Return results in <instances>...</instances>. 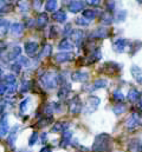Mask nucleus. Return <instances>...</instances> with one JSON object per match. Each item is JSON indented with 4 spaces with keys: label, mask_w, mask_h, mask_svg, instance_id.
Listing matches in <instances>:
<instances>
[{
    "label": "nucleus",
    "mask_w": 142,
    "mask_h": 152,
    "mask_svg": "<svg viewBox=\"0 0 142 152\" xmlns=\"http://www.w3.org/2000/svg\"><path fill=\"white\" fill-rule=\"evenodd\" d=\"M111 146V137L108 133H101L96 136L94 144H92V151L95 152H106L110 150Z\"/></svg>",
    "instance_id": "f257e3e1"
},
{
    "label": "nucleus",
    "mask_w": 142,
    "mask_h": 152,
    "mask_svg": "<svg viewBox=\"0 0 142 152\" xmlns=\"http://www.w3.org/2000/svg\"><path fill=\"white\" fill-rule=\"evenodd\" d=\"M58 73L53 72V71H49L45 72L43 76L40 77V81L43 84V86L47 90H53L58 86Z\"/></svg>",
    "instance_id": "f03ea898"
},
{
    "label": "nucleus",
    "mask_w": 142,
    "mask_h": 152,
    "mask_svg": "<svg viewBox=\"0 0 142 152\" xmlns=\"http://www.w3.org/2000/svg\"><path fill=\"white\" fill-rule=\"evenodd\" d=\"M101 99L96 96H90L87 100V105H85V113H92L96 111L97 106L100 105Z\"/></svg>",
    "instance_id": "7ed1b4c3"
},
{
    "label": "nucleus",
    "mask_w": 142,
    "mask_h": 152,
    "mask_svg": "<svg viewBox=\"0 0 142 152\" xmlns=\"http://www.w3.org/2000/svg\"><path fill=\"white\" fill-rule=\"evenodd\" d=\"M129 46H130V42H129L127 39H123V38H120V39H117V40H115V42L112 44V48H114V51L117 52V53L124 52Z\"/></svg>",
    "instance_id": "20e7f679"
},
{
    "label": "nucleus",
    "mask_w": 142,
    "mask_h": 152,
    "mask_svg": "<svg viewBox=\"0 0 142 152\" xmlns=\"http://www.w3.org/2000/svg\"><path fill=\"white\" fill-rule=\"evenodd\" d=\"M140 123H141L140 114L138 113V112H134V113L128 118V120L126 121V127L128 130H134V129H136L140 125Z\"/></svg>",
    "instance_id": "39448f33"
},
{
    "label": "nucleus",
    "mask_w": 142,
    "mask_h": 152,
    "mask_svg": "<svg viewBox=\"0 0 142 152\" xmlns=\"http://www.w3.org/2000/svg\"><path fill=\"white\" fill-rule=\"evenodd\" d=\"M82 102L79 97H73L72 99L69 100V110L72 114H78L82 111Z\"/></svg>",
    "instance_id": "423d86ee"
},
{
    "label": "nucleus",
    "mask_w": 142,
    "mask_h": 152,
    "mask_svg": "<svg viewBox=\"0 0 142 152\" xmlns=\"http://www.w3.org/2000/svg\"><path fill=\"white\" fill-rule=\"evenodd\" d=\"M75 59V54L72 52H59L55 56V60L57 63H67Z\"/></svg>",
    "instance_id": "0eeeda50"
},
{
    "label": "nucleus",
    "mask_w": 142,
    "mask_h": 152,
    "mask_svg": "<svg viewBox=\"0 0 142 152\" xmlns=\"http://www.w3.org/2000/svg\"><path fill=\"white\" fill-rule=\"evenodd\" d=\"M102 71L106 72V75H114V73H116V72L120 71V66H118L116 63L108 61V63H106V64L102 66Z\"/></svg>",
    "instance_id": "6e6552de"
},
{
    "label": "nucleus",
    "mask_w": 142,
    "mask_h": 152,
    "mask_svg": "<svg viewBox=\"0 0 142 152\" xmlns=\"http://www.w3.org/2000/svg\"><path fill=\"white\" fill-rule=\"evenodd\" d=\"M38 51H39V46L35 41H27L25 44V52L27 53V56L35 57L36 54L38 53Z\"/></svg>",
    "instance_id": "1a4fd4ad"
},
{
    "label": "nucleus",
    "mask_w": 142,
    "mask_h": 152,
    "mask_svg": "<svg viewBox=\"0 0 142 152\" xmlns=\"http://www.w3.org/2000/svg\"><path fill=\"white\" fill-rule=\"evenodd\" d=\"M10 131V125H8V118L6 114H4L0 119V137H5Z\"/></svg>",
    "instance_id": "9d476101"
},
{
    "label": "nucleus",
    "mask_w": 142,
    "mask_h": 152,
    "mask_svg": "<svg viewBox=\"0 0 142 152\" xmlns=\"http://www.w3.org/2000/svg\"><path fill=\"white\" fill-rule=\"evenodd\" d=\"M71 79L73 81H78V83H84L89 79V73L87 72H82V71H76L71 75Z\"/></svg>",
    "instance_id": "9b49d317"
},
{
    "label": "nucleus",
    "mask_w": 142,
    "mask_h": 152,
    "mask_svg": "<svg viewBox=\"0 0 142 152\" xmlns=\"http://www.w3.org/2000/svg\"><path fill=\"white\" fill-rule=\"evenodd\" d=\"M18 131H19V125H14V126L11 129V132H10V134H8V138H7V143H8V145H10L11 148L14 146V143H16V140H17V133H18Z\"/></svg>",
    "instance_id": "f8f14e48"
},
{
    "label": "nucleus",
    "mask_w": 142,
    "mask_h": 152,
    "mask_svg": "<svg viewBox=\"0 0 142 152\" xmlns=\"http://www.w3.org/2000/svg\"><path fill=\"white\" fill-rule=\"evenodd\" d=\"M108 36H109V31L106 27H98L95 31H92V33H91V37L95 39H104Z\"/></svg>",
    "instance_id": "ddd939ff"
},
{
    "label": "nucleus",
    "mask_w": 142,
    "mask_h": 152,
    "mask_svg": "<svg viewBox=\"0 0 142 152\" xmlns=\"http://www.w3.org/2000/svg\"><path fill=\"white\" fill-rule=\"evenodd\" d=\"M84 7V2L83 1H70L68 5V10L71 13H77L79 11H82Z\"/></svg>",
    "instance_id": "4468645a"
},
{
    "label": "nucleus",
    "mask_w": 142,
    "mask_h": 152,
    "mask_svg": "<svg viewBox=\"0 0 142 152\" xmlns=\"http://www.w3.org/2000/svg\"><path fill=\"white\" fill-rule=\"evenodd\" d=\"M130 152H142V140L141 139H132L129 142Z\"/></svg>",
    "instance_id": "2eb2a0df"
},
{
    "label": "nucleus",
    "mask_w": 142,
    "mask_h": 152,
    "mask_svg": "<svg viewBox=\"0 0 142 152\" xmlns=\"http://www.w3.org/2000/svg\"><path fill=\"white\" fill-rule=\"evenodd\" d=\"M10 31L14 36H20L23 33V31H24V25L21 23H13V24H11Z\"/></svg>",
    "instance_id": "dca6fc26"
},
{
    "label": "nucleus",
    "mask_w": 142,
    "mask_h": 152,
    "mask_svg": "<svg viewBox=\"0 0 142 152\" xmlns=\"http://www.w3.org/2000/svg\"><path fill=\"white\" fill-rule=\"evenodd\" d=\"M140 97H141V94H140V92H139L136 88H130L129 92H128V96H127V98H128V100H129L130 103H136V102H139V100H140Z\"/></svg>",
    "instance_id": "f3484780"
},
{
    "label": "nucleus",
    "mask_w": 142,
    "mask_h": 152,
    "mask_svg": "<svg viewBox=\"0 0 142 152\" xmlns=\"http://www.w3.org/2000/svg\"><path fill=\"white\" fill-rule=\"evenodd\" d=\"M68 129H69V124L68 123H65V121H58L52 129H51V132H65V131H68Z\"/></svg>",
    "instance_id": "a211bd4d"
},
{
    "label": "nucleus",
    "mask_w": 142,
    "mask_h": 152,
    "mask_svg": "<svg viewBox=\"0 0 142 152\" xmlns=\"http://www.w3.org/2000/svg\"><path fill=\"white\" fill-rule=\"evenodd\" d=\"M69 92H70V85L67 83V84H64V85L61 86V88L58 90V94L57 96H58L59 99H65L68 97Z\"/></svg>",
    "instance_id": "6ab92c4d"
},
{
    "label": "nucleus",
    "mask_w": 142,
    "mask_h": 152,
    "mask_svg": "<svg viewBox=\"0 0 142 152\" xmlns=\"http://www.w3.org/2000/svg\"><path fill=\"white\" fill-rule=\"evenodd\" d=\"M47 23H49V17L46 13H40L36 20V25L38 27H44V26H46Z\"/></svg>",
    "instance_id": "aec40b11"
},
{
    "label": "nucleus",
    "mask_w": 142,
    "mask_h": 152,
    "mask_svg": "<svg viewBox=\"0 0 142 152\" xmlns=\"http://www.w3.org/2000/svg\"><path fill=\"white\" fill-rule=\"evenodd\" d=\"M132 75L135 78V80H136L140 85H142V70L139 66H136V65L132 66Z\"/></svg>",
    "instance_id": "412c9836"
},
{
    "label": "nucleus",
    "mask_w": 142,
    "mask_h": 152,
    "mask_svg": "<svg viewBox=\"0 0 142 152\" xmlns=\"http://www.w3.org/2000/svg\"><path fill=\"white\" fill-rule=\"evenodd\" d=\"M20 53H21V47L20 46H13L11 48L7 58H8V60H14L20 56Z\"/></svg>",
    "instance_id": "4be33fe9"
},
{
    "label": "nucleus",
    "mask_w": 142,
    "mask_h": 152,
    "mask_svg": "<svg viewBox=\"0 0 142 152\" xmlns=\"http://www.w3.org/2000/svg\"><path fill=\"white\" fill-rule=\"evenodd\" d=\"M101 58H102V53H101V51L97 48V50H95L94 52H91V54L89 56V58H88V63L87 64H92V63H95V61H98V60H101Z\"/></svg>",
    "instance_id": "5701e85b"
},
{
    "label": "nucleus",
    "mask_w": 142,
    "mask_h": 152,
    "mask_svg": "<svg viewBox=\"0 0 142 152\" xmlns=\"http://www.w3.org/2000/svg\"><path fill=\"white\" fill-rule=\"evenodd\" d=\"M58 47H59V50H62V51H68V52H72V50H73V45L71 44V41H69L68 39H63V40L59 42Z\"/></svg>",
    "instance_id": "b1692460"
},
{
    "label": "nucleus",
    "mask_w": 142,
    "mask_h": 152,
    "mask_svg": "<svg viewBox=\"0 0 142 152\" xmlns=\"http://www.w3.org/2000/svg\"><path fill=\"white\" fill-rule=\"evenodd\" d=\"M71 138H72V132L70 131H65L63 133V137H62V140H61V146L62 148H67L71 142Z\"/></svg>",
    "instance_id": "393cba45"
},
{
    "label": "nucleus",
    "mask_w": 142,
    "mask_h": 152,
    "mask_svg": "<svg viewBox=\"0 0 142 152\" xmlns=\"http://www.w3.org/2000/svg\"><path fill=\"white\" fill-rule=\"evenodd\" d=\"M52 19L57 23H65L67 21V14L63 12V11H58V12H55L52 14Z\"/></svg>",
    "instance_id": "a878e982"
},
{
    "label": "nucleus",
    "mask_w": 142,
    "mask_h": 152,
    "mask_svg": "<svg viewBox=\"0 0 142 152\" xmlns=\"http://www.w3.org/2000/svg\"><path fill=\"white\" fill-rule=\"evenodd\" d=\"M101 21L106 25H110L114 21V15L110 12H103L101 15Z\"/></svg>",
    "instance_id": "bb28decb"
},
{
    "label": "nucleus",
    "mask_w": 142,
    "mask_h": 152,
    "mask_svg": "<svg viewBox=\"0 0 142 152\" xmlns=\"http://www.w3.org/2000/svg\"><path fill=\"white\" fill-rule=\"evenodd\" d=\"M83 37H84V33H83V31L82 30H75V31H72L70 34V38L73 40V41H81L82 39H83Z\"/></svg>",
    "instance_id": "cd10ccee"
},
{
    "label": "nucleus",
    "mask_w": 142,
    "mask_h": 152,
    "mask_svg": "<svg viewBox=\"0 0 142 152\" xmlns=\"http://www.w3.org/2000/svg\"><path fill=\"white\" fill-rule=\"evenodd\" d=\"M2 81L7 85V87H8V86H12V85H17L16 76H14V75H11V73H8V75H6V76L4 77V80H2Z\"/></svg>",
    "instance_id": "c85d7f7f"
},
{
    "label": "nucleus",
    "mask_w": 142,
    "mask_h": 152,
    "mask_svg": "<svg viewBox=\"0 0 142 152\" xmlns=\"http://www.w3.org/2000/svg\"><path fill=\"white\" fill-rule=\"evenodd\" d=\"M108 85L106 79H96L92 84V90H98V88H103Z\"/></svg>",
    "instance_id": "c756f323"
},
{
    "label": "nucleus",
    "mask_w": 142,
    "mask_h": 152,
    "mask_svg": "<svg viewBox=\"0 0 142 152\" xmlns=\"http://www.w3.org/2000/svg\"><path fill=\"white\" fill-rule=\"evenodd\" d=\"M126 18H127V11H123V10L118 11V12L115 13V15H114V19H115L116 23H122V21L126 20Z\"/></svg>",
    "instance_id": "7c9ffc66"
},
{
    "label": "nucleus",
    "mask_w": 142,
    "mask_h": 152,
    "mask_svg": "<svg viewBox=\"0 0 142 152\" xmlns=\"http://www.w3.org/2000/svg\"><path fill=\"white\" fill-rule=\"evenodd\" d=\"M11 24L7 20H2V23L0 24V36H5L7 34V32L10 31Z\"/></svg>",
    "instance_id": "2f4dec72"
},
{
    "label": "nucleus",
    "mask_w": 142,
    "mask_h": 152,
    "mask_svg": "<svg viewBox=\"0 0 142 152\" xmlns=\"http://www.w3.org/2000/svg\"><path fill=\"white\" fill-rule=\"evenodd\" d=\"M126 111V105L124 104H122V103H120V104H116L114 107H112V112L116 114V115H120V114H122L123 112Z\"/></svg>",
    "instance_id": "473e14b6"
},
{
    "label": "nucleus",
    "mask_w": 142,
    "mask_h": 152,
    "mask_svg": "<svg viewBox=\"0 0 142 152\" xmlns=\"http://www.w3.org/2000/svg\"><path fill=\"white\" fill-rule=\"evenodd\" d=\"M52 123V117L51 115H49V117H43L41 119H39V121H38V126L39 127H44V126H47L49 124H51Z\"/></svg>",
    "instance_id": "72a5a7b5"
},
{
    "label": "nucleus",
    "mask_w": 142,
    "mask_h": 152,
    "mask_svg": "<svg viewBox=\"0 0 142 152\" xmlns=\"http://www.w3.org/2000/svg\"><path fill=\"white\" fill-rule=\"evenodd\" d=\"M96 15V12L92 10H84L83 11V18H85L87 20H92Z\"/></svg>",
    "instance_id": "f704fd0d"
},
{
    "label": "nucleus",
    "mask_w": 142,
    "mask_h": 152,
    "mask_svg": "<svg viewBox=\"0 0 142 152\" xmlns=\"http://www.w3.org/2000/svg\"><path fill=\"white\" fill-rule=\"evenodd\" d=\"M51 51H52V46L49 45V44H45L43 50H41V52H40V56L41 57H49L51 54Z\"/></svg>",
    "instance_id": "c9c22d12"
},
{
    "label": "nucleus",
    "mask_w": 142,
    "mask_h": 152,
    "mask_svg": "<svg viewBox=\"0 0 142 152\" xmlns=\"http://www.w3.org/2000/svg\"><path fill=\"white\" fill-rule=\"evenodd\" d=\"M45 7H46V11L53 12L56 10V7H57V1L56 0H49V1H46Z\"/></svg>",
    "instance_id": "e433bc0d"
},
{
    "label": "nucleus",
    "mask_w": 142,
    "mask_h": 152,
    "mask_svg": "<svg viewBox=\"0 0 142 152\" xmlns=\"http://www.w3.org/2000/svg\"><path fill=\"white\" fill-rule=\"evenodd\" d=\"M112 98L116 100V102H123L124 100V96H123V93L120 91V90H115L114 92H112Z\"/></svg>",
    "instance_id": "4c0bfd02"
},
{
    "label": "nucleus",
    "mask_w": 142,
    "mask_h": 152,
    "mask_svg": "<svg viewBox=\"0 0 142 152\" xmlns=\"http://www.w3.org/2000/svg\"><path fill=\"white\" fill-rule=\"evenodd\" d=\"M30 103V98H26L24 102H21L20 103V105H19V111H20V113H25L26 112V110H27V104Z\"/></svg>",
    "instance_id": "58836bf2"
},
{
    "label": "nucleus",
    "mask_w": 142,
    "mask_h": 152,
    "mask_svg": "<svg viewBox=\"0 0 142 152\" xmlns=\"http://www.w3.org/2000/svg\"><path fill=\"white\" fill-rule=\"evenodd\" d=\"M58 34H59V30H58V27H57V26H51V27H50L49 37H50V38H56Z\"/></svg>",
    "instance_id": "ea45409f"
},
{
    "label": "nucleus",
    "mask_w": 142,
    "mask_h": 152,
    "mask_svg": "<svg viewBox=\"0 0 142 152\" xmlns=\"http://www.w3.org/2000/svg\"><path fill=\"white\" fill-rule=\"evenodd\" d=\"M37 140H38V132H37V131H33L32 134H31V137H30V139H29V145H30V146H33Z\"/></svg>",
    "instance_id": "a19ab883"
},
{
    "label": "nucleus",
    "mask_w": 142,
    "mask_h": 152,
    "mask_svg": "<svg viewBox=\"0 0 142 152\" xmlns=\"http://www.w3.org/2000/svg\"><path fill=\"white\" fill-rule=\"evenodd\" d=\"M76 24L77 25H81V26H88L89 25V20H87L85 18H81V17H78V18H76Z\"/></svg>",
    "instance_id": "79ce46f5"
},
{
    "label": "nucleus",
    "mask_w": 142,
    "mask_h": 152,
    "mask_svg": "<svg viewBox=\"0 0 142 152\" xmlns=\"http://www.w3.org/2000/svg\"><path fill=\"white\" fill-rule=\"evenodd\" d=\"M11 70H12L13 72H16V73H20L21 65H20L19 63H14V64H12V65H11Z\"/></svg>",
    "instance_id": "37998d69"
},
{
    "label": "nucleus",
    "mask_w": 142,
    "mask_h": 152,
    "mask_svg": "<svg viewBox=\"0 0 142 152\" xmlns=\"http://www.w3.org/2000/svg\"><path fill=\"white\" fill-rule=\"evenodd\" d=\"M29 7H30L29 2H26V1H21V2H19V8H20V11L26 12V11L29 10Z\"/></svg>",
    "instance_id": "c03bdc74"
},
{
    "label": "nucleus",
    "mask_w": 142,
    "mask_h": 152,
    "mask_svg": "<svg viewBox=\"0 0 142 152\" xmlns=\"http://www.w3.org/2000/svg\"><path fill=\"white\" fill-rule=\"evenodd\" d=\"M6 92H7V85H6L4 81H1V83H0V96L5 94Z\"/></svg>",
    "instance_id": "a18cd8bd"
},
{
    "label": "nucleus",
    "mask_w": 142,
    "mask_h": 152,
    "mask_svg": "<svg viewBox=\"0 0 142 152\" xmlns=\"http://www.w3.org/2000/svg\"><path fill=\"white\" fill-rule=\"evenodd\" d=\"M18 63H19L20 65H25V66H29V65H30V61H29L27 58H25V57H20L19 60H18Z\"/></svg>",
    "instance_id": "49530a36"
},
{
    "label": "nucleus",
    "mask_w": 142,
    "mask_h": 152,
    "mask_svg": "<svg viewBox=\"0 0 142 152\" xmlns=\"http://www.w3.org/2000/svg\"><path fill=\"white\" fill-rule=\"evenodd\" d=\"M7 6H8V2H7V1H1V0H0V13H1L2 11H5Z\"/></svg>",
    "instance_id": "de8ad7c7"
},
{
    "label": "nucleus",
    "mask_w": 142,
    "mask_h": 152,
    "mask_svg": "<svg viewBox=\"0 0 142 152\" xmlns=\"http://www.w3.org/2000/svg\"><path fill=\"white\" fill-rule=\"evenodd\" d=\"M6 47H7V44H6L4 40H0V53H1L2 51H5Z\"/></svg>",
    "instance_id": "09e8293b"
},
{
    "label": "nucleus",
    "mask_w": 142,
    "mask_h": 152,
    "mask_svg": "<svg viewBox=\"0 0 142 152\" xmlns=\"http://www.w3.org/2000/svg\"><path fill=\"white\" fill-rule=\"evenodd\" d=\"M64 31H65V32H64V34H71L70 32H69V31H71V25H70V24L65 26V30H64Z\"/></svg>",
    "instance_id": "8fccbe9b"
},
{
    "label": "nucleus",
    "mask_w": 142,
    "mask_h": 152,
    "mask_svg": "<svg viewBox=\"0 0 142 152\" xmlns=\"http://www.w3.org/2000/svg\"><path fill=\"white\" fill-rule=\"evenodd\" d=\"M39 152H52V150H51L49 146H45V148H43Z\"/></svg>",
    "instance_id": "3c124183"
},
{
    "label": "nucleus",
    "mask_w": 142,
    "mask_h": 152,
    "mask_svg": "<svg viewBox=\"0 0 142 152\" xmlns=\"http://www.w3.org/2000/svg\"><path fill=\"white\" fill-rule=\"evenodd\" d=\"M100 2L101 1H98V0L97 1H88V4L89 5H92V6H97V5H100Z\"/></svg>",
    "instance_id": "603ef678"
},
{
    "label": "nucleus",
    "mask_w": 142,
    "mask_h": 152,
    "mask_svg": "<svg viewBox=\"0 0 142 152\" xmlns=\"http://www.w3.org/2000/svg\"><path fill=\"white\" fill-rule=\"evenodd\" d=\"M108 4H109V5H108L109 8H114V7H115V2H114V1H109Z\"/></svg>",
    "instance_id": "864d4df0"
},
{
    "label": "nucleus",
    "mask_w": 142,
    "mask_h": 152,
    "mask_svg": "<svg viewBox=\"0 0 142 152\" xmlns=\"http://www.w3.org/2000/svg\"><path fill=\"white\" fill-rule=\"evenodd\" d=\"M33 4H35V6L37 7V8H38V7L40 8V6H41V1H35Z\"/></svg>",
    "instance_id": "5fc2aeb1"
},
{
    "label": "nucleus",
    "mask_w": 142,
    "mask_h": 152,
    "mask_svg": "<svg viewBox=\"0 0 142 152\" xmlns=\"http://www.w3.org/2000/svg\"><path fill=\"white\" fill-rule=\"evenodd\" d=\"M139 109L142 111V96L140 97V100H139Z\"/></svg>",
    "instance_id": "6e6d98bb"
},
{
    "label": "nucleus",
    "mask_w": 142,
    "mask_h": 152,
    "mask_svg": "<svg viewBox=\"0 0 142 152\" xmlns=\"http://www.w3.org/2000/svg\"><path fill=\"white\" fill-rule=\"evenodd\" d=\"M19 152H31V151H29V150H26V149H21Z\"/></svg>",
    "instance_id": "4d7b16f0"
},
{
    "label": "nucleus",
    "mask_w": 142,
    "mask_h": 152,
    "mask_svg": "<svg viewBox=\"0 0 142 152\" xmlns=\"http://www.w3.org/2000/svg\"><path fill=\"white\" fill-rule=\"evenodd\" d=\"M2 20H4V19H2V18H1V17H0V24H1V23H2Z\"/></svg>",
    "instance_id": "13d9d810"
},
{
    "label": "nucleus",
    "mask_w": 142,
    "mask_h": 152,
    "mask_svg": "<svg viewBox=\"0 0 142 152\" xmlns=\"http://www.w3.org/2000/svg\"><path fill=\"white\" fill-rule=\"evenodd\" d=\"M0 83H1V71H0Z\"/></svg>",
    "instance_id": "bf43d9fd"
},
{
    "label": "nucleus",
    "mask_w": 142,
    "mask_h": 152,
    "mask_svg": "<svg viewBox=\"0 0 142 152\" xmlns=\"http://www.w3.org/2000/svg\"><path fill=\"white\" fill-rule=\"evenodd\" d=\"M0 102H1V96H0Z\"/></svg>",
    "instance_id": "052dcab7"
}]
</instances>
